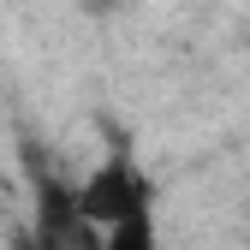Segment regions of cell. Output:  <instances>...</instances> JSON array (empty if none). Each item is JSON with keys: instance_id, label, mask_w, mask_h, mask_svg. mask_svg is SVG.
<instances>
[{"instance_id": "cell-1", "label": "cell", "mask_w": 250, "mask_h": 250, "mask_svg": "<svg viewBox=\"0 0 250 250\" xmlns=\"http://www.w3.org/2000/svg\"><path fill=\"white\" fill-rule=\"evenodd\" d=\"M78 208H83V227H125L137 221V214H149V185L131 161H107L96 179L78 191Z\"/></svg>"}, {"instance_id": "cell-2", "label": "cell", "mask_w": 250, "mask_h": 250, "mask_svg": "<svg viewBox=\"0 0 250 250\" xmlns=\"http://www.w3.org/2000/svg\"><path fill=\"white\" fill-rule=\"evenodd\" d=\"M102 250H155V227H149V214H137V221H125V227H113Z\"/></svg>"}, {"instance_id": "cell-3", "label": "cell", "mask_w": 250, "mask_h": 250, "mask_svg": "<svg viewBox=\"0 0 250 250\" xmlns=\"http://www.w3.org/2000/svg\"><path fill=\"white\" fill-rule=\"evenodd\" d=\"M12 250H48V244H42L36 232H18V244H12Z\"/></svg>"}, {"instance_id": "cell-4", "label": "cell", "mask_w": 250, "mask_h": 250, "mask_svg": "<svg viewBox=\"0 0 250 250\" xmlns=\"http://www.w3.org/2000/svg\"><path fill=\"white\" fill-rule=\"evenodd\" d=\"M83 6H96V12H102V6H107V0H83Z\"/></svg>"}]
</instances>
